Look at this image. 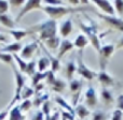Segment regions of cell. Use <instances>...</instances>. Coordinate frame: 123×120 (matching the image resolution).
<instances>
[{"mask_svg": "<svg viewBox=\"0 0 123 120\" xmlns=\"http://www.w3.org/2000/svg\"><path fill=\"white\" fill-rule=\"evenodd\" d=\"M97 94L93 87H89L85 91V103L89 107H95L97 105Z\"/></svg>", "mask_w": 123, "mask_h": 120, "instance_id": "8fae6325", "label": "cell"}, {"mask_svg": "<svg viewBox=\"0 0 123 120\" xmlns=\"http://www.w3.org/2000/svg\"><path fill=\"white\" fill-rule=\"evenodd\" d=\"M6 41H8V37H6V34H3V33H0V43L6 42Z\"/></svg>", "mask_w": 123, "mask_h": 120, "instance_id": "f907efd6", "label": "cell"}, {"mask_svg": "<svg viewBox=\"0 0 123 120\" xmlns=\"http://www.w3.org/2000/svg\"><path fill=\"white\" fill-rule=\"evenodd\" d=\"M34 88H35V92H36V93H39L41 90H42L43 88H44V84H42V83H40V84H38V85H37V86H35Z\"/></svg>", "mask_w": 123, "mask_h": 120, "instance_id": "c3c4849f", "label": "cell"}, {"mask_svg": "<svg viewBox=\"0 0 123 120\" xmlns=\"http://www.w3.org/2000/svg\"><path fill=\"white\" fill-rule=\"evenodd\" d=\"M14 60L13 59V56L11 54H6V53H2L0 52V61L4 63H8V64H12V61Z\"/></svg>", "mask_w": 123, "mask_h": 120, "instance_id": "e575fe53", "label": "cell"}, {"mask_svg": "<svg viewBox=\"0 0 123 120\" xmlns=\"http://www.w3.org/2000/svg\"><path fill=\"white\" fill-rule=\"evenodd\" d=\"M28 32H37L39 33V39L43 42H45L47 40L51 38L57 36V24L56 21L54 19H47V21H42V23H39L37 25L30 27L27 30Z\"/></svg>", "mask_w": 123, "mask_h": 120, "instance_id": "6da1fadb", "label": "cell"}, {"mask_svg": "<svg viewBox=\"0 0 123 120\" xmlns=\"http://www.w3.org/2000/svg\"><path fill=\"white\" fill-rule=\"evenodd\" d=\"M12 56H13V59L16 61L17 65H18L19 72H22V73H25L26 69H27V62H26V60L22 59L21 56H18L17 54H13Z\"/></svg>", "mask_w": 123, "mask_h": 120, "instance_id": "83f0119b", "label": "cell"}, {"mask_svg": "<svg viewBox=\"0 0 123 120\" xmlns=\"http://www.w3.org/2000/svg\"><path fill=\"white\" fill-rule=\"evenodd\" d=\"M83 8H74V6H64V5H44L43 11L44 13L50 17V19H56L62 18L63 16L78 11H83Z\"/></svg>", "mask_w": 123, "mask_h": 120, "instance_id": "7a4b0ae2", "label": "cell"}, {"mask_svg": "<svg viewBox=\"0 0 123 120\" xmlns=\"http://www.w3.org/2000/svg\"><path fill=\"white\" fill-rule=\"evenodd\" d=\"M10 110H11V107H10V106H8V108H6L4 110L0 112V120H4V119L6 118L8 114L10 113Z\"/></svg>", "mask_w": 123, "mask_h": 120, "instance_id": "ee69618b", "label": "cell"}, {"mask_svg": "<svg viewBox=\"0 0 123 120\" xmlns=\"http://www.w3.org/2000/svg\"><path fill=\"white\" fill-rule=\"evenodd\" d=\"M50 116H51V115H50ZM50 116H48V117H45V119H44V120H50Z\"/></svg>", "mask_w": 123, "mask_h": 120, "instance_id": "816d5d0a", "label": "cell"}, {"mask_svg": "<svg viewBox=\"0 0 123 120\" xmlns=\"http://www.w3.org/2000/svg\"><path fill=\"white\" fill-rule=\"evenodd\" d=\"M111 120H123V112L121 110H116L112 113Z\"/></svg>", "mask_w": 123, "mask_h": 120, "instance_id": "60d3db41", "label": "cell"}, {"mask_svg": "<svg viewBox=\"0 0 123 120\" xmlns=\"http://www.w3.org/2000/svg\"><path fill=\"white\" fill-rule=\"evenodd\" d=\"M80 28L83 32L85 33V37L89 39V42H91L92 46L97 51V53L100 49V40H99V36L97 33V25L95 23L92 24H84L82 21H80Z\"/></svg>", "mask_w": 123, "mask_h": 120, "instance_id": "3957f363", "label": "cell"}, {"mask_svg": "<svg viewBox=\"0 0 123 120\" xmlns=\"http://www.w3.org/2000/svg\"><path fill=\"white\" fill-rule=\"evenodd\" d=\"M34 10H43L42 1H40V0H28V1H25V4H24V6L21 9L16 19H15V21L18 23L28 12L34 11Z\"/></svg>", "mask_w": 123, "mask_h": 120, "instance_id": "5b68a950", "label": "cell"}, {"mask_svg": "<svg viewBox=\"0 0 123 120\" xmlns=\"http://www.w3.org/2000/svg\"><path fill=\"white\" fill-rule=\"evenodd\" d=\"M62 115H63V120H74V115L68 112H63Z\"/></svg>", "mask_w": 123, "mask_h": 120, "instance_id": "bcb514c9", "label": "cell"}, {"mask_svg": "<svg viewBox=\"0 0 123 120\" xmlns=\"http://www.w3.org/2000/svg\"><path fill=\"white\" fill-rule=\"evenodd\" d=\"M0 24L3 25L6 28H9V30L15 29V21L12 19V17L9 14L0 15Z\"/></svg>", "mask_w": 123, "mask_h": 120, "instance_id": "e0dca14e", "label": "cell"}, {"mask_svg": "<svg viewBox=\"0 0 123 120\" xmlns=\"http://www.w3.org/2000/svg\"><path fill=\"white\" fill-rule=\"evenodd\" d=\"M9 120H26V116L22 113L18 104L11 107L9 113Z\"/></svg>", "mask_w": 123, "mask_h": 120, "instance_id": "2e32d148", "label": "cell"}, {"mask_svg": "<svg viewBox=\"0 0 123 120\" xmlns=\"http://www.w3.org/2000/svg\"><path fill=\"white\" fill-rule=\"evenodd\" d=\"M113 4H115L116 11L118 12V14H119L120 16H122L123 15V1H121V0H117V1L113 2Z\"/></svg>", "mask_w": 123, "mask_h": 120, "instance_id": "74e56055", "label": "cell"}, {"mask_svg": "<svg viewBox=\"0 0 123 120\" xmlns=\"http://www.w3.org/2000/svg\"><path fill=\"white\" fill-rule=\"evenodd\" d=\"M23 49V44L21 42H14V43H11V44H8L6 46L2 47L0 49V52L2 53H6V54H17L18 52H21Z\"/></svg>", "mask_w": 123, "mask_h": 120, "instance_id": "5bb4252c", "label": "cell"}, {"mask_svg": "<svg viewBox=\"0 0 123 120\" xmlns=\"http://www.w3.org/2000/svg\"><path fill=\"white\" fill-rule=\"evenodd\" d=\"M18 105H19V108H21L22 113L28 112V110L31 108V106H32V101H31L30 99H28V100H23V101H22V103L18 104Z\"/></svg>", "mask_w": 123, "mask_h": 120, "instance_id": "836d02e7", "label": "cell"}, {"mask_svg": "<svg viewBox=\"0 0 123 120\" xmlns=\"http://www.w3.org/2000/svg\"><path fill=\"white\" fill-rule=\"evenodd\" d=\"M9 9H10V3H9V1L0 0V15L6 14Z\"/></svg>", "mask_w": 123, "mask_h": 120, "instance_id": "8d00e7d4", "label": "cell"}, {"mask_svg": "<svg viewBox=\"0 0 123 120\" xmlns=\"http://www.w3.org/2000/svg\"><path fill=\"white\" fill-rule=\"evenodd\" d=\"M50 67H51V62H50L48 57H41L37 62V70H38V72H41V73L48 72L47 70Z\"/></svg>", "mask_w": 123, "mask_h": 120, "instance_id": "ac0fdd59", "label": "cell"}, {"mask_svg": "<svg viewBox=\"0 0 123 120\" xmlns=\"http://www.w3.org/2000/svg\"><path fill=\"white\" fill-rule=\"evenodd\" d=\"M113 52H115V45L113 44H107L100 47L99 52H98V55H99V65L102 71H105L109 58L111 57Z\"/></svg>", "mask_w": 123, "mask_h": 120, "instance_id": "52a82bcc", "label": "cell"}, {"mask_svg": "<svg viewBox=\"0 0 123 120\" xmlns=\"http://www.w3.org/2000/svg\"><path fill=\"white\" fill-rule=\"evenodd\" d=\"M35 93H36L35 92V89H32L31 87H29V86H25L21 92V99L22 100H28L29 98H31Z\"/></svg>", "mask_w": 123, "mask_h": 120, "instance_id": "f546056e", "label": "cell"}, {"mask_svg": "<svg viewBox=\"0 0 123 120\" xmlns=\"http://www.w3.org/2000/svg\"><path fill=\"white\" fill-rule=\"evenodd\" d=\"M93 3L95 4L97 8H99L103 12L105 13V15H110V16H115V8L112 5L111 1H93Z\"/></svg>", "mask_w": 123, "mask_h": 120, "instance_id": "7c38bea8", "label": "cell"}, {"mask_svg": "<svg viewBox=\"0 0 123 120\" xmlns=\"http://www.w3.org/2000/svg\"><path fill=\"white\" fill-rule=\"evenodd\" d=\"M83 58H82V51H80L79 53V56H78V64H77V73L79 75H81L82 77H84L85 79L87 80H92L95 76H97V73H95L94 71L90 70L89 68L86 67L84 62H83Z\"/></svg>", "mask_w": 123, "mask_h": 120, "instance_id": "8992f818", "label": "cell"}, {"mask_svg": "<svg viewBox=\"0 0 123 120\" xmlns=\"http://www.w3.org/2000/svg\"><path fill=\"white\" fill-rule=\"evenodd\" d=\"M81 87H82V83H81L79 79H72V80H70L69 88H70V91H71V92H74V93L80 92Z\"/></svg>", "mask_w": 123, "mask_h": 120, "instance_id": "4dcf8cb0", "label": "cell"}, {"mask_svg": "<svg viewBox=\"0 0 123 120\" xmlns=\"http://www.w3.org/2000/svg\"><path fill=\"white\" fill-rule=\"evenodd\" d=\"M100 98H102L103 102H104L105 104H108V105H111V104L113 103V101H115L111 92L109 90H107L106 88L102 89V91H100Z\"/></svg>", "mask_w": 123, "mask_h": 120, "instance_id": "d4e9b609", "label": "cell"}, {"mask_svg": "<svg viewBox=\"0 0 123 120\" xmlns=\"http://www.w3.org/2000/svg\"><path fill=\"white\" fill-rule=\"evenodd\" d=\"M56 80V77L54 75V73L52 71H48V75H47V78H45V82H47L48 85H53L54 82Z\"/></svg>", "mask_w": 123, "mask_h": 120, "instance_id": "f35d334b", "label": "cell"}, {"mask_svg": "<svg viewBox=\"0 0 123 120\" xmlns=\"http://www.w3.org/2000/svg\"><path fill=\"white\" fill-rule=\"evenodd\" d=\"M48 100H49V94H48V93H45V94H43V95H39V97H37L36 99L34 100V102H32V106L39 107L40 105H43V103L47 102Z\"/></svg>", "mask_w": 123, "mask_h": 120, "instance_id": "1f68e13d", "label": "cell"}, {"mask_svg": "<svg viewBox=\"0 0 123 120\" xmlns=\"http://www.w3.org/2000/svg\"><path fill=\"white\" fill-rule=\"evenodd\" d=\"M12 71H13V74H14V78H15V93L13 95V99H12V102L9 106L12 107V106L15 105L17 101L21 99V92L23 90V88L25 87V77L23 76L22 72H19V70H16V68L13 67L12 68Z\"/></svg>", "mask_w": 123, "mask_h": 120, "instance_id": "277c9868", "label": "cell"}, {"mask_svg": "<svg viewBox=\"0 0 123 120\" xmlns=\"http://www.w3.org/2000/svg\"><path fill=\"white\" fill-rule=\"evenodd\" d=\"M54 100H55V102L58 104V105L62 106L64 110H66V112L70 113V114H72V115L74 114V108L71 107V105H69V104H68V102L66 101V100H64L61 95H55Z\"/></svg>", "mask_w": 123, "mask_h": 120, "instance_id": "44dd1931", "label": "cell"}, {"mask_svg": "<svg viewBox=\"0 0 123 120\" xmlns=\"http://www.w3.org/2000/svg\"><path fill=\"white\" fill-rule=\"evenodd\" d=\"M66 88V83L64 82L61 78H56V80L54 82V84L52 85V90L55 91V92H63V90Z\"/></svg>", "mask_w": 123, "mask_h": 120, "instance_id": "f1b7e54d", "label": "cell"}, {"mask_svg": "<svg viewBox=\"0 0 123 120\" xmlns=\"http://www.w3.org/2000/svg\"><path fill=\"white\" fill-rule=\"evenodd\" d=\"M37 49H38V42L28 43L25 46H23V49L21 51V58L24 60L30 59L34 56V54L36 53Z\"/></svg>", "mask_w": 123, "mask_h": 120, "instance_id": "9c48e42d", "label": "cell"}, {"mask_svg": "<svg viewBox=\"0 0 123 120\" xmlns=\"http://www.w3.org/2000/svg\"><path fill=\"white\" fill-rule=\"evenodd\" d=\"M44 119H45V116H44V114L42 113V110L37 112L36 115L31 118V120H44Z\"/></svg>", "mask_w": 123, "mask_h": 120, "instance_id": "7bdbcfd3", "label": "cell"}, {"mask_svg": "<svg viewBox=\"0 0 123 120\" xmlns=\"http://www.w3.org/2000/svg\"><path fill=\"white\" fill-rule=\"evenodd\" d=\"M74 113H76L77 116H78L81 120H84L86 117L90 116V114H91V112L87 110V107H85V105H83V104L77 105L76 110H74Z\"/></svg>", "mask_w": 123, "mask_h": 120, "instance_id": "ffe728a7", "label": "cell"}, {"mask_svg": "<svg viewBox=\"0 0 123 120\" xmlns=\"http://www.w3.org/2000/svg\"><path fill=\"white\" fill-rule=\"evenodd\" d=\"M74 47V42H71V41L68 40V39H64V40L61 42V45H60V48H58V53H57L56 58L60 60L61 58H63L64 56H65V54H67L69 51H71Z\"/></svg>", "mask_w": 123, "mask_h": 120, "instance_id": "4fadbf2b", "label": "cell"}, {"mask_svg": "<svg viewBox=\"0 0 123 120\" xmlns=\"http://www.w3.org/2000/svg\"><path fill=\"white\" fill-rule=\"evenodd\" d=\"M9 33L11 34V36L13 37V39H14L16 42H19V41L22 40L23 38H25L26 36H27L29 32L27 31V30H22V29H12V30H9Z\"/></svg>", "mask_w": 123, "mask_h": 120, "instance_id": "7402d4cb", "label": "cell"}, {"mask_svg": "<svg viewBox=\"0 0 123 120\" xmlns=\"http://www.w3.org/2000/svg\"><path fill=\"white\" fill-rule=\"evenodd\" d=\"M117 105H118V110H123V94L119 95L117 99Z\"/></svg>", "mask_w": 123, "mask_h": 120, "instance_id": "f6af8a7d", "label": "cell"}, {"mask_svg": "<svg viewBox=\"0 0 123 120\" xmlns=\"http://www.w3.org/2000/svg\"><path fill=\"white\" fill-rule=\"evenodd\" d=\"M87 44H89V39H87L84 34H79V36L77 37V38L74 39V47L79 48L80 51H82V49L84 48Z\"/></svg>", "mask_w": 123, "mask_h": 120, "instance_id": "d6986e66", "label": "cell"}, {"mask_svg": "<svg viewBox=\"0 0 123 120\" xmlns=\"http://www.w3.org/2000/svg\"><path fill=\"white\" fill-rule=\"evenodd\" d=\"M61 39H60V37H54V38H51V39H49V40H47L44 42V44H45V46L48 47V48H50V49H56L57 47H60V45H61Z\"/></svg>", "mask_w": 123, "mask_h": 120, "instance_id": "484cf974", "label": "cell"}, {"mask_svg": "<svg viewBox=\"0 0 123 120\" xmlns=\"http://www.w3.org/2000/svg\"><path fill=\"white\" fill-rule=\"evenodd\" d=\"M72 31V21L70 18L65 19L60 26V33L61 37H63L64 39H66Z\"/></svg>", "mask_w": 123, "mask_h": 120, "instance_id": "9a60e30c", "label": "cell"}, {"mask_svg": "<svg viewBox=\"0 0 123 120\" xmlns=\"http://www.w3.org/2000/svg\"><path fill=\"white\" fill-rule=\"evenodd\" d=\"M9 3L12 6H21L25 4V1L24 0H11V1H9Z\"/></svg>", "mask_w": 123, "mask_h": 120, "instance_id": "b9f144b4", "label": "cell"}, {"mask_svg": "<svg viewBox=\"0 0 123 120\" xmlns=\"http://www.w3.org/2000/svg\"><path fill=\"white\" fill-rule=\"evenodd\" d=\"M74 72H77V65L74 61H69L66 63V68H65V73H66V77L69 80H72V76H74Z\"/></svg>", "mask_w": 123, "mask_h": 120, "instance_id": "603a6c76", "label": "cell"}, {"mask_svg": "<svg viewBox=\"0 0 123 120\" xmlns=\"http://www.w3.org/2000/svg\"><path fill=\"white\" fill-rule=\"evenodd\" d=\"M121 48H123V36L119 39L117 45L115 46V49H117V51H119V49H121Z\"/></svg>", "mask_w": 123, "mask_h": 120, "instance_id": "7dc6e473", "label": "cell"}, {"mask_svg": "<svg viewBox=\"0 0 123 120\" xmlns=\"http://www.w3.org/2000/svg\"><path fill=\"white\" fill-rule=\"evenodd\" d=\"M36 70H37V62L35 60H31L27 63V69H26L25 73L29 76H32L36 73Z\"/></svg>", "mask_w": 123, "mask_h": 120, "instance_id": "d6a6232c", "label": "cell"}, {"mask_svg": "<svg viewBox=\"0 0 123 120\" xmlns=\"http://www.w3.org/2000/svg\"><path fill=\"white\" fill-rule=\"evenodd\" d=\"M98 16L106 21L111 28L115 30L123 32V18L121 17H116V16H110V15H105V14H98Z\"/></svg>", "mask_w": 123, "mask_h": 120, "instance_id": "ba28073f", "label": "cell"}, {"mask_svg": "<svg viewBox=\"0 0 123 120\" xmlns=\"http://www.w3.org/2000/svg\"><path fill=\"white\" fill-rule=\"evenodd\" d=\"M92 120H107V114L103 110H96L92 115Z\"/></svg>", "mask_w": 123, "mask_h": 120, "instance_id": "d590c367", "label": "cell"}, {"mask_svg": "<svg viewBox=\"0 0 123 120\" xmlns=\"http://www.w3.org/2000/svg\"><path fill=\"white\" fill-rule=\"evenodd\" d=\"M47 75H48V72H45V73L36 72V73L31 76V84H32V86L35 87V86H37L38 84L42 83V80L47 78Z\"/></svg>", "mask_w": 123, "mask_h": 120, "instance_id": "4316f807", "label": "cell"}, {"mask_svg": "<svg viewBox=\"0 0 123 120\" xmlns=\"http://www.w3.org/2000/svg\"><path fill=\"white\" fill-rule=\"evenodd\" d=\"M50 120H60V113L55 112L53 115L50 116Z\"/></svg>", "mask_w": 123, "mask_h": 120, "instance_id": "681fc988", "label": "cell"}, {"mask_svg": "<svg viewBox=\"0 0 123 120\" xmlns=\"http://www.w3.org/2000/svg\"><path fill=\"white\" fill-rule=\"evenodd\" d=\"M50 110H51V104H50V102L49 101L44 102L42 105V113L44 114L45 117L50 116Z\"/></svg>", "mask_w": 123, "mask_h": 120, "instance_id": "ab89813d", "label": "cell"}, {"mask_svg": "<svg viewBox=\"0 0 123 120\" xmlns=\"http://www.w3.org/2000/svg\"><path fill=\"white\" fill-rule=\"evenodd\" d=\"M98 77V82L100 83L104 88H109V87H113L115 86V79H113L112 76H110V74H108L106 71H100L97 74Z\"/></svg>", "mask_w": 123, "mask_h": 120, "instance_id": "30bf717a", "label": "cell"}, {"mask_svg": "<svg viewBox=\"0 0 123 120\" xmlns=\"http://www.w3.org/2000/svg\"><path fill=\"white\" fill-rule=\"evenodd\" d=\"M44 52H45V54H47L48 58H49L50 62H51V71L53 72V73L57 72L58 70L61 69V62H60V60H58L56 57H53V56H52L48 51H44Z\"/></svg>", "mask_w": 123, "mask_h": 120, "instance_id": "cb8c5ba5", "label": "cell"}]
</instances>
